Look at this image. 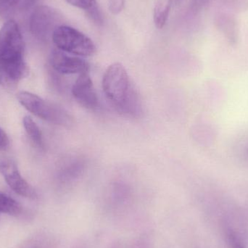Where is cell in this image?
Wrapping results in <instances>:
<instances>
[{
    "mask_svg": "<svg viewBox=\"0 0 248 248\" xmlns=\"http://www.w3.org/2000/svg\"><path fill=\"white\" fill-rule=\"evenodd\" d=\"M103 89L105 95L118 113L131 118L141 116V100L122 63L115 62L108 68L103 76Z\"/></svg>",
    "mask_w": 248,
    "mask_h": 248,
    "instance_id": "1",
    "label": "cell"
},
{
    "mask_svg": "<svg viewBox=\"0 0 248 248\" xmlns=\"http://www.w3.org/2000/svg\"><path fill=\"white\" fill-rule=\"evenodd\" d=\"M27 73L20 28L14 20H8L0 29V74L17 81L24 78Z\"/></svg>",
    "mask_w": 248,
    "mask_h": 248,
    "instance_id": "2",
    "label": "cell"
},
{
    "mask_svg": "<svg viewBox=\"0 0 248 248\" xmlns=\"http://www.w3.org/2000/svg\"><path fill=\"white\" fill-rule=\"evenodd\" d=\"M52 39L57 49L75 56L90 57L96 52L93 40L71 26L62 25L57 28Z\"/></svg>",
    "mask_w": 248,
    "mask_h": 248,
    "instance_id": "3",
    "label": "cell"
},
{
    "mask_svg": "<svg viewBox=\"0 0 248 248\" xmlns=\"http://www.w3.org/2000/svg\"><path fill=\"white\" fill-rule=\"evenodd\" d=\"M17 97L19 103L26 110L39 119L58 125H66L71 124V116L65 110L36 94L22 91L17 94Z\"/></svg>",
    "mask_w": 248,
    "mask_h": 248,
    "instance_id": "4",
    "label": "cell"
},
{
    "mask_svg": "<svg viewBox=\"0 0 248 248\" xmlns=\"http://www.w3.org/2000/svg\"><path fill=\"white\" fill-rule=\"evenodd\" d=\"M61 13L49 6L36 7L30 17L31 33L39 40L46 41L52 38L57 28L62 26Z\"/></svg>",
    "mask_w": 248,
    "mask_h": 248,
    "instance_id": "5",
    "label": "cell"
},
{
    "mask_svg": "<svg viewBox=\"0 0 248 248\" xmlns=\"http://www.w3.org/2000/svg\"><path fill=\"white\" fill-rule=\"evenodd\" d=\"M49 64L56 72L65 75L89 73L90 64L80 57L66 53L60 49H54L49 56Z\"/></svg>",
    "mask_w": 248,
    "mask_h": 248,
    "instance_id": "6",
    "label": "cell"
},
{
    "mask_svg": "<svg viewBox=\"0 0 248 248\" xmlns=\"http://www.w3.org/2000/svg\"><path fill=\"white\" fill-rule=\"evenodd\" d=\"M0 173L9 186L17 195L32 199L37 197L35 189L22 177L14 162L10 160H1Z\"/></svg>",
    "mask_w": 248,
    "mask_h": 248,
    "instance_id": "7",
    "label": "cell"
},
{
    "mask_svg": "<svg viewBox=\"0 0 248 248\" xmlns=\"http://www.w3.org/2000/svg\"><path fill=\"white\" fill-rule=\"evenodd\" d=\"M72 94L82 107L90 110H95L98 107V97L89 73L80 74L73 85Z\"/></svg>",
    "mask_w": 248,
    "mask_h": 248,
    "instance_id": "8",
    "label": "cell"
},
{
    "mask_svg": "<svg viewBox=\"0 0 248 248\" xmlns=\"http://www.w3.org/2000/svg\"><path fill=\"white\" fill-rule=\"evenodd\" d=\"M36 0H0V17L11 20L13 17L29 10Z\"/></svg>",
    "mask_w": 248,
    "mask_h": 248,
    "instance_id": "9",
    "label": "cell"
},
{
    "mask_svg": "<svg viewBox=\"0 0 248 248\" xmlns=\"http://www.w3.org/2000/svg\"><path fill=\"white\" fill-rule=\"evenodd\" d=\"M68 4L84 10L90 20L96 25H102L103 17L96 0H65Z\"/></svg>",
    "mask_w": 248,
    "mask_h": 248,
    "instance_id": "10",
    "label": "cell"
},
{
    "mask_svg": "<svg viewBox=\"0 0 248 248\" xmlns=\"http://www.w3.org/2000/svg\"><path fill=\"white\" fill-rule=\"evenodd\" d=\"M170 12V2L169 0H158L154 9L155 25L157 29L164 27Z\"/></svg>",
    "mask_w": 248,
    "mask_h": 248,
    "instance_id": "11",
    "label": "cell"
},
{
    "mask_svg": "<svg viewBox=\"0 0 248 248\" xmlns=\"http://www.w3.org/2000/svg\"><path fill=\"white\" fill-rule=\"evenodd\" d=\"M22 212V207L17 201L6 194L0 192V214L18 216Z\"/></svg>",
    "mask_w": 248,
    "mask_h": 248,
    "instance_id": "12",
    "label": "cell"
},
{
    "mask_svg": "<svg viewBox=\"0 0 248 248\" xmlns=\"http://www.w3.org/2000/svg\"><path fill=\"white\" fill-rule=\"evenodd\" d=\"M23 123L26 133L31 139L32 141L35 142V144L42 147L43 145V140H42V132L39 126L29 116L23 118Z\"/></svg>",
    "mask_w": 248,
    "mask_h": 248,
    "instance_id": "13",
    "label": "cell"
},
{
    "mask_svg": "<svg viewBox=\"0 0 248 248\" xmlns=\"http://www.w3.org/2000/svg\"><path fill=\"white\" fill-rule=\"evenodd\" d=\"M124 0H110L109 1V9L113 14H119L123 10Z\"/></svg>",
    "mask_w": 248,
    "mask_h": 248,
    "instance_id": "14",
    "label": "cell"
},
{
    "mask_svg": "<svg viewBox=\"0 0 248 248\" xmlns=\"http://www.w3.org/2000/svg\"><path fill=\"white\" fill-rule=\"evenodd\" d=\"M229 243L231 248H246L243 242L235 232H230L228 236Z\"/></svg>",
    "mask_w": 248,
    "mask_h": 248,
    "instance_id": "15",
    "label": "cell"
},
{
    "mask_svg": "<svg viewBox=\"0 0 248 248\" xmlns=\"http://www.w3.org/2000/svg\"><path fill=\"white\" fill-rule=\"evenodd\" d=\"M9 138L6 133L0 128V150L7 148L9 145Z\"/></svg>",
    "mask_w": 248,
    "mask_h": 248,
    "instance_id": "16",
    "label": "cell"
},
{
    "mask_svg": "<svg viewBox=\"0 0 248 248\" xmlns=\"http://www.w3.org/2000/svg\"><path fill=\"white\" fill-rule=\"evenodd\" d=\"M0 81H1V74H0Z\"/></svg>",
    "mask_w": 248,
    "mask_h": 248,
    "instance_id": "17",
    "label": "cell"
}]
</instances>
